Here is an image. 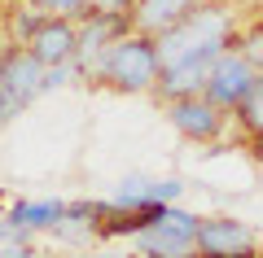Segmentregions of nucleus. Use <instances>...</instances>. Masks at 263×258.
<instances>
[{"instance_id":"1","label":"nucleus","mask_w":263,"mask_h":258,"mask_svg":"<svg viewBox=\"0 0 263 258\" xmlns=\"http://www.w3.org/2000/svg\"><path fill=\"white\" fill-rule=\"evenodd\" d=\"M233 39H237L233 9L219 5V0H202L180 27H171L167 35H158V62H162V70L167 66H180V62H197V57H211L215 62L224 48H233Z\"/></svg>"},{"instance_id":"2","label":"nucleus","mask_w":263,"mask_h":258,"mask_svg":"<svg viewBox=\"0 0 263 258\" xmlns=\"http://www.w3.org/2000/svg\"><path fill=\"white\" fill-rule=\"evenodd\" d=\"M92 79L110 83L114 92H154L162 79V62H158V39L141 35V31H127L105 48L101 66H97Z\"/></svg>"},{"instance_id":"3","label":"nucleus","mask_w":263,"mask_h":258,"mask_svg":"<svg viewBox=\"0 0 263 258\" xmlns=\"http://www.w3.org/2000/svg\"><path fill=\"white\" fill-rule=\"evenodd\" d=\"M197 228H202V219L180 210L176 202L154 206V210H145V223L132 236V245L141 258H202L197 254Z\"/></svg>"},{"instance_id":"4","label":"nucleus","mask_w":263,"mask_h":258,"mask_svg":"<svg viewBox=\"0 0 263 258\" xmlns=\"http://www.w3.org/2000/svg\"><path fill=\"white\" fill-rule=\"evenodd\" d=\"M44 74H48V66L40 62L27 44H13L9 53H5V114H9V123L18 118L31 101H40V96L48 92Z\"/></svg>"},{"instance_id":"5","label":"nucleus","mask_w":263,"mask_h":258,"mask_svg":"<svg viewBox=\"0 0 263 258\" xmlns=\"http://www.w3.org/2000/svg\"><path fill=\"white\" fill-rule=\"evenodd\" d=\"M184 197V180H158V175H127L114 184V193L105 197L110 214H141L154 206H171Z\"/></svg>"},{"instance_id":"6","label":"nucleus","mask_w":263,"mask_h":258,"mask_svg":"<svg viewBox=\"0 0 263 258\" xmlns=\"http://www.w3.org/2000/svg\"><path fill=\"white\" fill-rule=\"evenodd\" d=\"M254 79H259V70H254L237 48H224V53L215 57V66H211V79H206V92H202V96L215 101L224 114H233L237 105H241V96L250 92Z\"/></svg>"},{"instance_id":"7","label":"nucleus","mask_w":263,"mask_h":258,"mask_svg":"<svg viewBox=\"0 0 263 258\" xmlns=\"http://www.w3.org/2000/svg\"><path fill=\"white\" fill-rule=\"evenodd\" d=\"M233 114H224L215 101L206 96H184V101H167V123L180 131L184 140H197V145H206V140H219L224 136V123Z\"/></svg>"},{"instance_id":"8","label":"nucleus","mask_w":263,"mask_h":258,"mask_svg":"<svg viewBox=\"0 0 263 258\" xmlns=\"http://www.w3.org/2000/svg\"><path fill=\"white\" fill-rule=\"evenodd\" d=\"M197 254L202 258H259L254 254V232L241 219L211 214L197 228Z\"/></svg>"},{"instance_id":"9","label":"nucleus","mask_w":263,"mask_h":258,"mask_svg":"<svg viewBox=\"0 0 263 258\" xmlns=\"http://www.w3.org/2000/svg\"><path fill=\"white\" fill-rule=\"evenodd\" d=\"M105 219H110V206L101 202H66L62 219H57L53 236L66 241V245H92V241H101V228Z\"/></svg>"},{"instance_id":"10","label":"nucleus","mask_w":263,"mask_h":258,"mask_svg":"<svg viewBox=\"0 0 263 258\" xmlns=\"http://www.w3.org/2000/svg\"><path fill=\"white\" fill-rule=\"evenodd\" d=\"M27 48L40 57L44 66H66L75 62V48H79V22L70 18H53L48 13L44 22H40V31L27 39Z\"/></svg>"},{"instance_id":"11","label":"nucleus","mask_w":263,"mask_h":258,"mask_svg":"<svg viewBox=\"0 0 263 258\" xmlns=\"http://www.w3.org/2000/svg\"><path fill=\"white\" fill-rule=\"evenodd\" d=\"M202 0H136L132 5V31H141V35H167L171 27L189 18Z\"/></svg>"},{"instance_id":"12","label":"nucleus","mask_w":263,"mask_h":258,"mask_svg":"<svg viewBox=\"0 0 263 258\" xmlns=\"http://www.w3.org/2000/svg\"><path fill=\"white\" fill-rule=\"evenodd\" d=\"M211 57H197V62H180V66H167L158 79V101H184V96H202L206 92V79H211Z\"/></svg>"},{"instance_id":"13","label":"nucleus","mask_w":263,"mask_h":258,"mask_svg":"<svg viewBox=\"0 0 263 258\" xmlns=\"http://www.w3.org/2000/svg\"><path fill=\"white\" fill-rule=\"evenodd\" d=\"M62 210H66V202L44 197V202H13L5 214H9V219H18V223H27L31 232H53L57 219H62Z\"/></svg>"},{"instance_id":"14","label":"nucleus","mask_w":263,"mask_h":258,"mask_svg":"<svg viewBox=\"0 0 263 258\" xmlns=\"http://www.w3.org/2000/svg\"><path fill=\"white\" fill-rule=\"evenodd\" d=\"M233 118H237V127L246 131L250 145H259V140H263V74L250 83V92L241 96V105L233 110Z\"/></svg>"},{"instance_id":"15","label":"nucleus","mask_w":263,"mask_h":258,"mask_svg":"<svg viewBox=\"0 0 263 258\" xmlns=\"http://www.w3.org/2000/svg\"><path fill=\"white\" fill-rule=\"evenodd\" d=\"M233 48L246 57V62L254 66V70L263 74V22H254V27H246V31H237V39H233Z\"/></svg>"},{"instance_id":"16","label":"nucleus","mask_w":263,"mask_h":258,"mask_svg":"<svg viewBox=\"0 0 263 258\" xmlns=\"http://www.w3.org/2000/svg\"><path fill=\"white\" fill-rule=\"evenodd\" d=\"M92 5H97V0H40V9H44V13H53V18H70V22L88 18Z\"/></svg>"},{"instance_id":"17","label":"nucleus","mask_w":263,"mask_h":258,"mask_svg":"<svg viewBox=\"0 0 263 258\" xmlns=\"http://www.w3.org/2000/svg\"><path fill=\"white\" fill-rule=\"evenodd\" d=\"M0 258H44V254H40L31 241H5V245H0Z\"/></svg>"},{"instance_id":"18","label":"nucleus","mask_w":263,"mask_h":258,"mask_svg":"<svg viewBox=\"0 0 263 258\" xmlns=\"http://www.w3.org/2000/svg\"><path fill=\"white\" fill-rule=\"evenodd\" d=\"M92 258H141V254H136V245H105V249H97V254Z\"/></svg>"},{"instance_id":"19","label":"nucleus","mask_w":263,"mask_h":258,"mask_svg":"<svg viewBox=\"0 0 263 258\" xmlns=\"http://www.w3.org/2000/svg\"><path fill=\"white\" fill-rule=\"evenodd\" d=\"M9 123V114H5V53H0V127Z\"/></svg>"},{"instance_id":"20","label":"nucleus","mask_w":263,"mask_h":258,"mask_svg":"<svg viewBox=\"0 0 263 258\" xmlns=\"http://www.w3.org/2000/svg\"><path fill=\"white\" fill-rule=\"evenodd\" d=\"M0 219H5V214H0Z\"/></svg>"}]
</instances>
